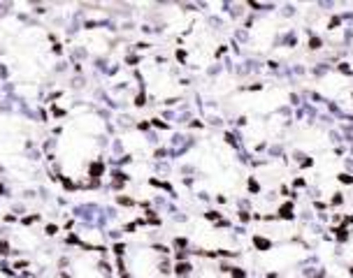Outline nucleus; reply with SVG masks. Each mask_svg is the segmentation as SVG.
Wrapping results in <instances>:
<instances>
[{
  "label": "nucleus",
  "mask_w": 353,
  "mask_h": 278,
  "mask_svg": "<svg viewBox=\"0 0 353 278\" xmlns=\"http://www.w3.org/2000/svg\"><path fill=\"white\" fill-rule=\"evenodd\" d=\"M100 174H105V165L103 162H93V165L88 167V176H100Z\"/></svg>",
  "instance_id": "f257e3e1"
},
{
  "label": "nucleus",
  "mask_w": 353,
  "mask_h": 278,
  "mask_svg": "<svg viewBox=\"0 0 353 278\" xmlns=\"http://www.w3.org/2000/svg\"><path fill=\"white\" fill-rule=\"evenodd\" d=\"M0 253H3V255H8L10 253V244L5 242V239H0Z\"/></svg>",
  "instance_id": "7ed1b4c3"
},
{
  "label": "nucleus",
  "mask_w": 353,
  "mask_h": 278,
  "mask_svg": "<svg viewBox=\"0 0 353 278\" xmlns=\"http://www.w3.org/2000/svg\"><path fill=\"white\" fill-rule=\"evenodd\" d=\"M37 218H40V216H37V213H33V216H26V218H21V225H23V227H30V225L35 223Z\"/></svg>",
  "instance_id": "f03ea898"
},
{
  "label": "nucleus",
  "mask_w": 353,
  "mask_h": 278,
  "mask_svg": "<svg viewBox=\"0 0 353 278\" xmlns=\"http://www.w3.org/2000/svg\"><path fill=\"white\" fill-rule=\"evenodd\" d=\"M44 232H47V235H56V232H59V227H56V225H47V227H44Z\"/></svg>",
  "instance_id": "20e7f679"
}]
</instances>
